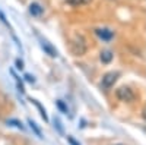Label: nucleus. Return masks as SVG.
<instances>
[{
	"instance_id": "obj_14",
	"label": "nucleus",
	"mask_w": 146,
	"mask_h": 145,
	"mask_svg": "<svg viewBox=\"0 0 146 145\" xmlns=\"http://www.w3.org/2000/svg\"><path fill=\"white\" fill-rule=\"evenodd\" d=\"M54 126H57V129H58V132H63V129H62V126H60V122L56 119L54 120Z\"/></svg>"
},
{
	"instance_id": "obj_15",
	"label": "nucleus",
	"mask_w": 146,
	"mask_h": 145,
	"mask_svg": "<svg viewBox=\"0 0 146 145\" xmlns=\"http://www.w3.org/2000/svg\"><path fill=\"white\" fill-rule=\"evenodd\" d=\"M16 67H18V69H22V67H23V63L21 62V60H16Z\"/></svg>"
},
{
	"instance_id": "obj_1",
	"label": "nucleus",
	"mask_w": 146,
	"mask_h": 145,
	"mask_svg": "<svg viewBox=\"0 0 146 145\" xmlns=\"http://www.w3.org/2000/svg\"><path fill=\"white\" fill-rule=\"evenodd\" d=\"M72 51L76 56H82L86 51V44H85V40H83L82 35H76L75 40L72 41Z\"/></svg>"
},
{
	"instance_id": "obj_2",
	"label": "nucleus",
	"mask_w": 146,
	"mask_h": 145,
	"mask_svg": "<svg viewBox=\"0 0 146 145\" xmlns=\"http://www.w3.org/2000/svg\"><path fill=\"white\" fill-rule=\"evenodd\" d=\"M118 76H120L118 72H108V74H105L104 78H102L101 87H102L104 90H110V88H111L114 84H115V81L118 79Z\"/></svg>"
},
{
	"instance_id": "obj_10",
	"label": "nucleus",
	"mask_w": 146,
	"mask_h": 145,
	"mask_svg": "<svg viewBox=\"0 0 146 145\" xmlns=\"http://www.w3.org/2000/svg\"><path fill=\"white\" fill-rule=\"evenodd\" d=\"M91 0H69V3L73 6H79V5H85V3H89Z\"/></svg>"
},
{
	"instance_id": "obj_6",
	"label": "nucleus",
	"mask_w": 146,
	"mask_h": 145,
	"mask_svg": "<svg viewBox=\"0 0 146 145\" xmlns=\"http://www.w3.org/2000/svg\"><path fill=\"white\" fill-rule=\"evenodd\" d=\"M41 47H42L44 50H45L48 54H50L51 57H56V56H57V50H54V48H53L50 44H48L45 40H41Z\"/></svg>"
},
{
	"instance_id": "obj_7",
	"label": "nucleus",
	"mask_w": 146,
	"mask_h": 145,
	"mask_svg": "<svg viewBox=\"0 0 146 145\" xmlns=\"http://www.w3.org/2000/svg\"><path fill=\"white\" fill-rule=\"evenodd\" d=\"M113 60V53L110 51V50H104L101 53V62L102 63H110Z\"/></svg>"
},
{
	"instance_id": "obj_13",
	"label": "nucleus",
	"mask_w": 146,
	"mask_h": 145,
	"mask_svg": "<svg viewBox=\"0 0 146 145\" xmlns=\"http://www.w3.org/2000/svg\"><path fill=\"white\" fill-rule=\"evenodd\" d=\"M67 141H69V142H70L72 145H80L79 142H76V141H75V139H73L72 136H67Z\"/></svg>"
},
{
	"instance_id": "obj_5",
	"label": "nucleus",
	"mask_w": 146,
	"mask_h": 145,
	"mask_svg": "<svg viewBox=\"0 0 146 145\" xmlns=\"http://www.w3.org/2000/svg\"><path fill=\"white\" fill-rule=\"evenodd\" d=\"M29 13L32 15V16H40L41 13H42V7H41V5L40 3H31L29 5Z\"/></svg>"
},
{
	"instance_id": "obj_12",
	"label": "nucleus",
	"mask_w": 146,
	"mask_h": 145,
	"mask_svg": "<svg viewBox=\"0 0 146 145\" xmlns=\"http://www.w3.org/2000/svg\"><path fill=\"white\" fill-rule=\"evenodd\" d=\"M57 106H58V108L62 112H64V113H67V108H66V106L63 104V101H57Z\"/></svg>"
},
{
	"instance_id": "obj_17",
	"label": "nucleus",
	"mask_w": 146,
	"mask_h": 145,
	"mask_svg": "<svg viewBox=\"0 0 146 145\" xmlns=\"http://www.w3.org/2000/svg\"><path fill=\"white\" fill-rule=\"evenodd\" d=\"M114 145H126V144H114Z\"/></svg>"
},
{
	"instance_id": "obj_9",
	"label": "nucleus",
	"mask_w": 146,
	"mask_h": 145,
	"mask_svg": "<svg viewBox=\"0 0 146 145\" xmlns=\"http://www.w3.org/2000/svg\"><path fill=\"white\" fill-rule=\"evenodd\" d=\"M28 123H29V126H31V129L35 132L36 135H38L40 138H42V134H41V130L38 129V126H36V123L35 122H32V120H28Z\"/></svg>"
},
{
	"instance_id": "obj_16",
	"label": "nucleus",
	"mask_w": 146,
	"mask_h": 145,
	"mask_svg": "<svg viewBox=\"0 0 146 145\" xmlns=\"http://www.w3.org/2000/svg\"><path fill=\"white\" fill-rule=\"evenodd\" d=\"M25 79H27L28 82H34V78H32L31 75H25Z\"/></svg>"
},
{
	"instance_id": "obj_3",
	"label": "nucleus",
	"mask_w": 146,
	"mask_h": 145,
	"mask_svg": "<svg viewBox=\"0 0 146 145\" xmlns=\"http://www.w3.org/2000/svg\"><path fill=\"white\" fill-rule=\"evenodd\" d=\"M115 94H117V98L121 100V101H133V100L136 98L135 92H133L129 87H121V88H118Z\"/></svg>"
},
{
	"instance_id": "obj_4",
	"label": "nucleus",
	"mask_w": 146,
	"mask_h": 145,
	"mask_svg": "<svg viewBox=\"0 0 146 145\" xmlns=\"http://www.w3.org/2000/svg\"><path fill=\"white\" fill-rule=\"evenodd\" d=\"M95 32H96V35H98V37H100L102 41H111L113 37H114L113 31L108 29V28H98Z\"/></svg>"
},
{
	"instance_id": "obj_11",
	"label": "nucleus",
	"mask_w": 146,
	"mask_h": 145,
	"mask_svg": "<svg viewBox=\"0 0 146 145\" xmlns=\"http://www.w3.org/2000/svg\"><path fill=\"white\" fill-rule=\"evenodd\" d=\"M7 125H13V126H16L18 129H23V126H22V123H19L18 120H7Z\"/></svg>"
},
{
	"instance_id": "obj_8",
	"label": "nucleus",
	"mask_w": 146,
	"mask_h": 145,
	"mask_svg": "<svg viewBox=\"0 0 146 145\" xmlns=\"http://www.w3.org/2000/svg\"><path fill=\"white\" fill-rule=\"evenodd\" d=\"M31 101H32V104H35V106H36V108L40 110V113H41L42 119L45 120V122H48V117H47V113H45V108H42V106H41L38 101H36V100H31Z\"/></svg>"
}]
</instances>
